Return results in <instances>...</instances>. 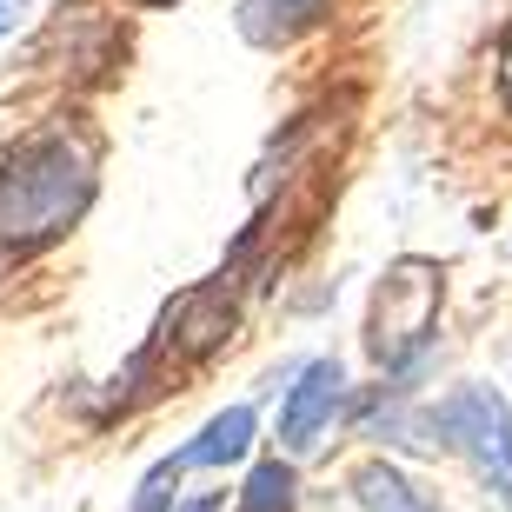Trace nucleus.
I'll list each match as a JSON object with an SVG mask.
<instances>
[{"mask_svg":"<svg viewBox=\"0 0 512 512\" xmlns=\"http://www.w3.org/2000/svg\"><path fill=\"white\" fill-rule=\"evenodd\" d=\"M419 433H433V446H453V453L473 459V473L506 499L512 512V413L493 386H459L419 419Z\"/></svg>","mask_w":512,"mask_h":512,"instance_id":"obj_3","label":"nucleus"},{"mask_svg":"<svg viewBox=\"0 0 512 512\" xmlns=\"http://www.w3.org/2000/svg\"><path fill=\"white\" fill-rule=\"evenodd\" d=\"M326 14V0H240V34L253 47H280Z\"/></svg>","mask_w":512,"mask_h":512,"instance_id":"obj_8","label":"nucleus"},{"mask_svg":"<svg viewBox=\"0 0 512 512\" xmlns=\"http://www.w3.org/2000/svg\"><path fill=\"white\" fill-rule=\"evenodd\" d=\"M499 80H506V107H512V34H506V47H499Z\"/></svg>","mask_w":512,"mask_h":512,"instance_id":"obj_12","label":"nucleus"},{"mask_svg":"<svg viewBox=\"0 0 512 512\" xmlns=\"http://www.w3.org/2000/svg\"><path fill=\"white\" fill-rule=\"evenodd\" d=\"M253 446V406H227V413H213L207 426H200V439L193 446H180V466H233V459H247Z\"/></svg>","mask_w":512,"mask_h":512,"instance_id":"obj_6","label":"nucleus"},{"mask_svg":"<svg viewBox=\"0 0 512 512\" xmlns=\"http://www.w3.org/2000/svg\"><path fill=\"white\" fill-rule=\"evenodd\" d=\"M87 200H94V153H87V140L67 127L27 133L0 160V247L40 253L87 213Z\"/></svg>","mask_w":512,"mask_h":512,"instance_id":"obj_1","label":"nucleus"},{"mask_svg":"<svg viewBox=\"0 0 512 512\" xmlns=\"http://www.w3.org/2000/svg\"><path fill=\"white\" fill-rule=\"evenodd\" d=\"M340 406H346V373H340V360L300 366V373H293V386H286V399H280V446H286V453H313Z\"/></svg>","mask_w":512,"mask_h":512,"instance_id":"obj_4","label":"nucleus"},{"mask_svg":"<svg viewBox=\"0 0 512 512\" xmlns=\"http://www.w3.org/2000/svg\"><path fill=\"white\" fill-rule=\"evenodd\" d=\"M227 333H233V273L193 286L187 300L167 306V320H160V340L180 346L187 360H200V353H213V346H227Z\"/></svg>","mask_w":512,"mask_h":512,"instance_id":"obj_5","label":"nucleus"},{"mask_svg":"<svg viewBox=\"0 0 512 512\" xmlns=\"http://www.w3.org/2000/svg\"><path fill=\"white\" fill-rule=\"evenodd\" d=\"M180 473H187V466H180V459H160V466H153V473L147 479H140V499H133V512H167V486H173V479H180Z\"/></svg>","mask_w":512,"mask_h":512,"instance_id":"obj_10","label":"nucleus"},{"mask_svg":"<svg viewBox=\"0 0 512 512\" xmlns=\"http://www.w3.org/2000/svg\"><path fill=\"white\" fill-rule=\"evenodd\" d=\"M14 20H20V0H0V34H14Z\"/></svg>","mask_w":512,"mask_h":512,"instance_id":"obj_13","label":"nucleus"},{"mask_svg":"<svg viewBox=\"0 0 512 512\" xmlns=\"http://www.w3.org/2000/svg\"><path fill=\"white\" fill-rule=\"evenodd\" d=\"M353 499L366 512H446L433 493H419L413 479L399 473V466H386V459H366L360 473H353Z\"/></svg>","mask_w":512,"mask_h":512,"instance_id":"obj_7","label":"nucleus"},{"mask_svg":"<svg viewBox=\"0 0 512 512\" xmlns=\"http://www.w3.org/2000/svg\"><path fill=\"white\" fill-rule=\"evenodd\" d=\"M173 512H220V493H193V499H180Z\"/></svg>","mask_w":512,"mask_h":512,"instance_id":"obj_11","label":"nucleus"},{"mask_svg":"<svg viewBox=\"0 0 512 512\" xmlns=\"http://www.w3.org/2000/svg\"><path fill=\"white\" fill-rule=\"evenodd\" d=\"M439 333V266L433 260H399L373 293V320H366V346L393 380H413Z\"/></svg>","mask_w":512,"mask_h":512,"instance_id":"obj_2","label":"nucleus"},{"mask_svg":"<svg viewBox=\"0 0 512 512\" xmlns=\"http://www.w3.org/2000/svg\"><path fill=\"white\" fill-rule=\"evenodd\" d=\"M293 493H300V479L286 459H260L247 473V493H240V512H293Z\"/></svg>","mask_w":512,"mask_h":512,"instance_id":"obj_9","label":"nucleus"}]
</instances>
